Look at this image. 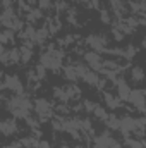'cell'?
<instances>
[{
  "mask_svg": "<svg viewBox=\"0 0 146 148\" xmlns=\"http://www.w3.org/2000/svg\"><path fill=\"white\" fill-rule=\"evenodd\" d=\"M48 29H38L35 31V43H43L46 38H48Z\"/></svg>",
  "mask_w": 146,
  "mask_h": 148,
  "instance_id": "obj_16",
  "label": "cell"
},
{
  "mask_svg": "<svg viewBox=\"0 0 146 148\" xmlns=\"http://www.w3.org/2000/svg\"><path fill=\"white\" fill-rule=\"evenodd\" d=\"M134 127H136V119H132L131 115L119 119V129L124 136H127L129 133H134Z\"/></svg>",
  "mask_w": 146,
  "mask_h": 148,
  "instance_id": "obj_7",
  "label": "cell"
},
{
  "mask_svg": "<svg viewBox=\"0 0 146 148\" xmlns=\"http://www.w3.org/2000/svg\"><path fill=\"white\" fill-rule=\"evenodd\" d=\"M35 110L41 119H46L48 115H52V107H50V102H46L45 98H38L35 102Z\"/></svg>",
  "mask_w": 146,
  "mask_h": 148,
  "instance_id": "obj_8",
  "label": "cell"
},
{
  "mask_svg": "<svg viewBox=\"0 0 146 148\" xmlns=\"http://www.w3.org/2000/svg\"><path fill=\"white\" fill-rule=\"evenodd\" d=\"M14 40V31L12 29H7V31H3V33H0V43L3 45L5 41H12Z\"/></svg>",
  "mask_w": 146,
  "mask_h": 148,
  "instance_id": "obj_19",
  "label": "cell"
},
{
  "mask_svg": "<svg viewBox=\"0 0 146 148\" xmlns=\"http://www.w3.org/2000/svg\"><path fill=\"white\" fill-rule=\"evenodd\" d=\"M127 100L139 112H145V90H131Z\"/></svg>",
  "mask_w": 146,
  "mask_h": 148,
  "instance_id": "obj_4",
  "label": "cell"
},
{
  "mask_svg": "<svg viewBox=\"0 0 146 148\" xmlns=\"http://www.w3.org/2000/svg\"><path fill=\"white\" fill-rule=\"evenodd\" d=\"M0 88H9V90L16 91L17 95L23 93V84H21V81L16 76H7L5 81H3V84H0Z\"/></svg>",
  "mask_w": 146,
  "mask_h": 148,
  "instance_id": "obj_10",
  "label": "cell"
},
{
  "mask_svg": "<svg viewBox=\"0 0 146 148\" xmlns=\"http://www.w3.org/2000/svg\"><path fill=\"white\" fill-rule=\"evenodd\" d=\"M81 77H83L88 84H93V86H95V84H100V76L95 73V71H88V69H86Z\"/></svg>",
  "mask_w": 146,
  "mask_h": 148,
  "instance_id": "obj_13",
  "label": "cell"
},
{
  "mask_svg": "<svg viewBox=\"0 0 146 148\" xmlns=\"http://www.w3.org/2000/svg\"><path fill=\"white\" fill-rule=\"evenodd\" d=\"M19 55H21V62H28V60L31 59L33 52H31L29 47H21V48H19Z\"/></svg>",
  "mask_w": 146,
  "mask_h": 148,
  "instance_id": "obj_15",
  "label": "cell"
},
{
  "mask_svg": "<svg viewBox=\"0 0 146 148\" xmlns=\"http://www.w3.org/2000/svg\"><path fill=\"white\" fill-rule=\"evenodd\" d=\"M7 107H9V110L12 112L16 117H24L26 119L29 115V112H31V103H29L28 97L23 95V93L12 97L9 100V103H7Z\"/></svg>",
  "mask_w": 146,
  "mask_h": 148,
  "instance_id": "obj_1",
  "label": "cell"
},
{
  "mask_svg": "<svg viewBox=\"0 0 146 148\" xmlns=\"http://www.w3.org/2000/svg\"><path fill=\"white\" fill-rule=\"evenodd\" d=\"M93 114L98 117V119H102V121H105L107 117H108V114H107V110L105 109H102L100 105H95V109H93Z\"/></svg>",
  "mask_w": 146,
  "mask_h": 148,
  "instance_id": "obj_18",
  "label": "cell"
},
{
  "mask_svg": "<svg viewBox=\"0 0 146 148\" xmlns=\"http://www.w3.org/2000/svg\"><path fill=\"white\" fill-rule=\"evenodd\" d=\"M3 148H23L19 143H14V145H7V147H3Z\"/></svg>",
  "mask_w": 146,
  "mask_h": 148,
  "instance_id": "obj_23",
  "label": "cell"
},
{
  "mask_svg": "<svg viewBox=\"0 0 146 148\" xmlns=\"http://www.w3.org/2000/svg\"><path fill=\"white\" fill-rule=\"evenodd\" d=\"M105 122H107V126L110 129H119V117L117 115H108L105 119Z\"/></svg>",
  "mask_w": 146,
  "mask_h": 148,
  "instance_id": "obj_17",
  "label": "cell"
},
{
  "mask_svg": "<svg viewBox=\"0 0 146 148\" xmlns=\"http://www.w3.org/2000/svg\"><path fill=\"white\" fill-rule=\"evenodd\" d=\"M115 84H117V90H119V100H127L129 93H131V88L129 84L120 77V79H115Z\"/></svg>",
  "mask_w": 146,
  "mask_h": 148,
  "instance_id": "obj_11",
  "label": "cell"
},
{
  "mask_svg": "<svg viewBox=\"0 0 146 148\" xmlns=\"http://www.w3.org/2000/svg\"><path fill=\"white\" fill-rule=\"evenodd\" d=\"M126 145H127L129 148H143V143H141V141L131 140V138H127V136H126Z\"/></svg>",
  "mask_w": 146,
  "mask_h": 148,
  "instance_id": "obj_21",
  "label": "cell"
},
{
  "mask_svg": "<svg viewBox=\"0 0 146 148\" xmlns=\"http://www.w3.org/2000/svg\"><path fill=\"white\" fill-rule=\"evenodd\" d=\"M62 52H59V50H55V48H50L48 52H45L43 55H41V66L45 67V69H52V71H57V69H60V66H62Z\"/></svg>",
  "mask_w": 146,
  "mask_h": 148,
  "instance_id": "obj_2",
  "label": "cell"
},
{
  "mask_svg": "<svg viewBox=\"0 0 146 148\" xmlns=\"http://www.w3.org/2000/svg\"><path fill=\"white\" fill-rule=\"evenodd\" d=\"M62 148H69V147H65V145H64V147H62Z\"/></svg>",
  "mask_w": 146,
  "mask_h": 148,
  "instance_id": "obj_25",
  "label": "cell"
},
{
  "mask_svg": "<svg viewBox=\"0 0 146 148\" xmlns=\"http://www.w3.org/2000/svg\"><path fill=\"white\" fill-rule=\"evenodd\" d=\"M16 129H17V126L14 121H0V134L9 136V134L16 133Z\"/></svg>",
  "mask_w": 146,
  "mask_h": 148,
  "instance_id": "obj_12",
  "label": "cell"
},
{
  "mask_svg": "<svg viewBox=\"0 0 146 148\" xmlns=\"http://www.w3.org/2000/svg\"><path fill=\"white\" fill-rule=\"evenodd\" d=\"M131 76H132L134 81H143V69H141V67H132Z\"/></svg>",
  "mask_w": 146,
  "mask_h": 148,
  "instance_id": "obj_20",
  "label": "cell"
},
{
  "mask_svg": "<svg viewBox=\"0 0 146 148\" xmlns=\"http://www.w3.org/2000/svg\"><path fill=\"white\" fill-rule=\"evenodd\" d=\"M103 98H105L107 107H110V109H117V107L120 105V100H119V98H115V97H112L110 93H105V95H103Z\"/></svg>",
  "mask_w": 146,
  "mask_h": 148,
  "instance_id": "obj_14",
  "label": "cell"
},
{
  "mask_svg": "<svg viewBox=\"0 0 146 148\" xmlns=\"http://www.w3.org/2000/svg\"><path fill=\"white\" fill-rule=\"evenodd\" d=\"M86 43L91 47L93 52H103V50H107V40L103 36H100V35H91V36H88Z\"/></svg>",
  "mask_w": 146,
  "mask_h": 148,
  "instance_id": "obj_6",
  "label": "cell"
},
{
  "mask_svg": "<svg viewBox=\"0 0 146 148\" xmlns=\"http://www.w3.org/2000/svg\"><path fill=\"white\" fill-rule=\"evenodd\" d=\"M52 5V0H40V7L41 9H50Z\"/></svg>",
  "mask_w": 146,
  "mask_h": 148,
  "instance_id": "obj_22",
  "label": "cell"
},
{
  "mask_svg": "<svg viewBox=\"0 0 146 148\" xmlns=\"http://www.w3.org/2000/svg\"><path fill=\"white\" fill-rule=\"evenodd\" d=\"M119 145L112 136H110L108 133H103V134H100L96 140H95V148H115Z\"/></svg>",
  "mask_w": 146,
  "mask_h": 148,
  "instance_id": "obj_9",
  "label": "cell"
},
{
  "mask_svg": "<svg viewBox=\"0 0 146 148\" xmlns=\"http://www.w3.org/2000/svg\"><path fill=\"white\" fill-rule=\"evenodd\" d=\"M5 52H7V50H5V47H3V45H2V43H0V57H2V55H3V53H5Z\"/></svg>",
  "mask_w": 146,
  "mask_h": 148,
  "instance_id": "obj_24",
  "label": "cell"
},
{
  "mask_svg": "<svg viewBox=\"0 0 146 148\" xmlns=\"http://www.w3.org/2000/svg\"><path fill=\"white\" fill-rule=\"evenodd\" d=\"M84 60H86V64L96 73V71H100L102 69V62H103V59H102V55L98 53V52H88V53H84Z\"/></svg>",
  "mask_w": 146,
  "mask_h": 148,
  "instance_id": "obj_5",
  "label": "cell"
},
{
  "mask_svg": "<svg viewBox=\"0 0 146 148\" xmlns=\"http://www.w3.org/2000/svg\"><path fill=\"white\" fill-rule=\"evenodd\" d=\"M79 90L76 86H62V88H55V97L62 102H69L76 97H79Z\"/></svg>",
  "mask_w": 146,
  "mask_h": 148,
  "instance_id": "obj_3",
  "label": "cell"
}]
</instances>
